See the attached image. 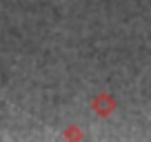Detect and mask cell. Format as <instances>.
<instances>
[{"mask_svg": "<svg viewBox=\"0 0 151 142\" xmlns=\"http://www.w3.org/2000/svg\"><path fill=\"white\" fill-rule=\"evenodd\" d=\"M89 109L93 111L98 118H109V115H113L118 111V98L113 93H109V91H100V93H96L93 98H91Z\"/></svg>", "mask_w": 151, "mask_h": 142, "instance_id": "cell-1", "label": "cell"}, {"mask_svg": "<svg viewBox=\"0 0 151 142\" xmlns=\"http://www.w3.org/2000/svg\"><path fill=\"white\" fill-rule=\"evenodd\" d=\"M62 138H65V140H85V133L80 131L78 124H71V127H67V131L62 133Z\"/></svg>", "mask_w": 151, "mask_h": 142, "instance_id": "cell-2", "label": "cell"}]
</instances>
